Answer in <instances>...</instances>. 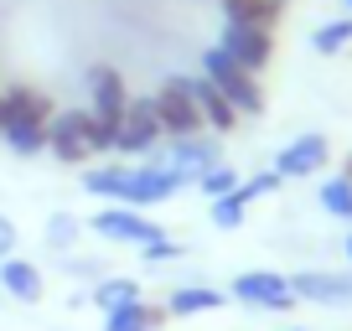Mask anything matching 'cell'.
I'll return each instance as SVG.
<instances>
[{"label":"cell","instance_id":"24","mask_svg":"<svg viewBox=\"0 0 352 331\" xmlns=\"http://www.w3.org/2000/svg\"><path fill=\"white\" fill-rule=\"evenodd\" d=\"M197 181H202V192H208V197H228V192L239 187V176H233L228 166H208Z\"/></svg>","mask_w":352,"mask_h":331},{"label":"cell","instance_id":"31","mask_svg":"<svg viewBox=\"0 0 352 331\" xmlns=\"http://www.w3.org/2000/svg\"><path fill=\"white\" fill-rule=\"evenodd\" d=\"M342 249H347V259H352V238H347V243H342Z\"/></svg>","mask_w":352,"mask_h":331},{"label":"cell","instance_id":"19","mask_svg":"<svg viewBox=\"0 0 352 331\" xmlns=\"http://www.w3.org/2000/svg\"><path fill=\"white\" fill-rule=\"evenodd\" d=\"M135 300H140V285H135V279H99V285H94V306H99L104 316L135 306Z\"/></svg>","mask_w":352,"mask_h":331},{"label":"cell","instance_id":"12","mask_svg":"<svg viewBox=\"0 0 352 331\" xmlns=\"http://www.w3.org/2000/svg\"><path fill=\"white\" fill-rule=\"evenodd\" d=\"M187 83V93H192V104H197V114H202V124H212L218 135H228L233 124H239V109H233L228 99H223L218 89H212L208 78H182Z\"/></svg>","mask_w":352,"mask_h":331},{"label":"cell","instance_id":"16","mask_svg":"<svg viewBox=\"0 0 352 331\" xmlns=\"http://www.w3.org/2000/svg\"><path fill=\"white\" fill-rule=\"evenodd\" d=\"M0 290L32 306V300H42V269L26 259H0Z\"/></svg>","mask_w":352,"mask_h":331},{"label":"cell","instance_id":"14","mask_svg":"<svg viewBox=\"0 0 352 331\" xmlns=\"http://www.w3.org/2000/svg\"><path fill=\"white\" fill-rule=\"evenodd\" d=\"M223 21L228 26H254V32H270L280 21V0H218Z\"/></svg>","mask_w":352,"mask_h":331},{"label":"cell","instance_id":"29","mask_svg":"<svg viewBox=\"0 0 352 331\" xmlns=\"http://www.w3.org/2000/svg\"><path fill=\"white\" fill-rule=\"evenodd\" d=\"M6 119H11V109H6V99H0V130H6Z\"/></svg>","mask_w":352,"mask_h":331},{"label":"cell","instance_id":"32","mask_svg":"<svg viewBox=\"0 0 352 331\" xmlns=\"http://www.w3.org/2000/svg\"><path fill=\"white\" fill-rule=\"evenodd\" d=\"M280 5H285V0H280Z\"/></svg>","mask_w":352,"mask_h":331},{"label":"cell","instance_id":"10","mask_svg":"<svg viewBox=\"0 0 352 331\" xmlns=\"http://www.w3.org/2000/svg\"><path fill=\"white\" fill-rule=\"evenodd\" d=\"M88 109L94 114H109V119H124L130 114V89H124V78L114 73V67H94L88 73Z\"/></svg>","mask_w":352,"mask_h":331},{"label":"cell","instance_id":"1","mask_svg":"<svg viewBox=\"0 0 352 331\" xmlns=\"http://www.w3.org/2000/svg\"><path fill=\"white\" fill-rule=\"evenodd\" d=\"M83 187L94 192V197L124 202V207H155V202L176 197V187H187V181L155 161V166H99V171L88 166V171H83Z\"/></svg>","mask_w":352,"mask_h":331},{"label":"cell","instance_id":"33","mask_svg":"<svg viewBox=\"0 0 352 331\" xmlns=\"http://www.w3.org/2000/svg\"><path fill=\"white\" fill-rule=\"evenodd\" d=\"M347 5H352V0H347Z\"/></svg>","mask_w":352,"mask_h":331},{"label":"cell","instance_id":"17","mask_svg":"<svg viewBox=\"0 0 352 331\" xmlns=\"http://www.w3.org/2000/svg\"><path fill=\"white\" fill-rule=\"evenodd\" d=\"M218 306H223V290H208V285H182L166 300L171 316H202V310H218Z\"/></svg>","mask_w":352,"mask_h":331},{"label":"cell","instance_id":"8","mask_svg":"<svg viewBox=\"0 0 352 331\" xmlns=\"http://www.w3.org/2000/svg\"><path fill=\"white\" fill-rule=\"evenodd\" d=\"M155 135H161V124H155V99H130V114H124L120 124V140H114V150L120 155H145L155 145Z\"/></svg>","mask_w":352,"mask_h":331},{"label":"cell","instance_id":"30","mask_svg":"<svg viewBox=\"0 0 352 331\" xmlns=\"http://www.w3.org/2000/svg\"><path fill=\"white\" fill-rule=\"evenodd\" d=\"M342 176H347V181H352V161H347V171H342Z\"/></svg>","mask_w":352,"mask_h":331},{"label":"cell","instance_id":"11","mask_svg":"<svg viewBox=\"0 0 352 331\" xmlns=\"http://www.w3.org/2000/svg\"><path fill=\"white\" fill-rule=\"evenodd\" d=\"M290 295L316 300V306H352V275H296L290 279Z\"/></svg>","mask_w":352,"mask_h":331},{"label":"cell","instance_id":"3","mask_svg":"<svg viewBox=\"0 0 352 331\" xmlns=\"http://www.w3.org/2000/svg\"><path fill=\"white\" fill-rule=\"evenodd\" d=\"M47 150H52L63 166H88L94 161L88 109H52V119H47Z\"/></svg>","mask_w":352,"mask_h":331},{"label":"cell","instance_id":"23","mask_svg":"<svg viewBox=\"0 0 352 331\" xmlns=\"http://www.w3.org/2000/svg\"><path fill=\"white\" fill-rule=\"evenodd\" d=\"M275 187H280V171H259V176L239 181V187H233V192H239V202H243V207H249L254 197H270V192H275Z\"/></svg>","mask_w":352,"mask_h":331},{"label":"cell","instance_id":"9","mask_svg":"<svg viewBox=\"0 0 352 331\" xmlns=\"http://www.w3.org/2000/svg\"><path fill=\"white\" fill-rule=\"evenodd\" d=\"M218 47L243 67V73H259L270 62V32H254V26H223Z\"/></svg>","mask_w":352,"mask_h":331},{"label":"cell","instance_id":"5","mask_svg":"<svg viewBox=\"0 0 352 331\" xmlns=\"http://www.w3.org/2000/svg\"><path fill=\"white\" fill-rule=\"evenodd\" d=\"M94 233H99V238H109V243H135V249L166 238L161 222H151L145 212H135V207H109V212H99V218H94Z\"/></svg>","mask_w":352,"mask_h":331},{"label":"cell","instance_id":"26","mask_svg":"<svg viewBox=\"0 0 352 331\" xmlns=\"http://www.w3.org/2000/svg\"><path fill=\"white\" fill-rule=\"evenodd\" d=\"M78 238V218H67V212H57L52 222H47V243L52 249H67V243Z\"/></svg>","mask_w":352,"mask_h":331},{"label":"cell","instance_id":"18","mask_svg":"<svg viewBox=\"0 0 352 331\" xmlns=\"http://www.w3.org/2000/svg\"><path fill=\"white\" fill-rule=\"evenodd\" d=\"M0 140H6V150H11V155H42V150H47V124L6 119V130H0Z\"/></svg>","mask_w":352,"mask_h":331},{"label":"cell","instance_id":"28","mask_svg":"<svg viewBox=\"0 0 352 331\" xmlns=\"http://www.w3.org/2000/svg\"><path fill=\"white\" fill-rule=\"evenodd\" d=\"M11 243H16V222L0 218V259H11Z\"/></svg>","mask_w":352,"mask_h":331},{"label":"cell","instance_id":"27","mask_svg":"<svg viewBox=\"0 0 352 331\" xmlns=\"http://www.w3.org/2000/svg\"><path fill=\"white\" fill-rule=\"evenodd\" d=\"M145 259H182V243H171V238H155V243H145Z\"/></svg>","mask_w":352,"mask_h":331},{"label":"cell","instance_id":"2","mask_svg":"<svg viewBox=\"0 0 352 331\" xmlns=\"http://www.w3.org/2000/svg\"><path fill=\"white\" fill-rule=\"evenodd\" d=\"M202 78H208V83H212V89H218L239 114H264V89H259V78L243 73V67L233 62L223 47H212V52L202 57Z\"/></svg>","mask_w":352,"mask_h":331},{"label":"cell","instance_id":"4","mask_svg":"<svg viewBox=\"0 0 352 331\" xmlns=\"http://www.w3.org/2000/svg\"><path fill=\"white\" fill-rule=\"evenodd\" d=\"M155 124H161V135H171V140H192V135L202 130V114H197V104H192L182 78H171V83L155 93Z\"/></svg>","mask_w":352,"mask_h":331},{"label":"cell","instance_id":"22","mask_svg":"<svg viewBox=\"0 0 352 331\" xmlns=\"http://www.w3.org/2000/svg\"><path fill=\"white\" fill-rule=\"evenodd\" d=\"M347 42H352V16H347V21H327L316 36H311V47H316V52H342Z\"/></svg>","mask_w":352,"mask_h":331},{"label":"cell","instance_id":"20","mask_svg":"<svg viewBox=\"0 0 352 331\" xmlns=\"http://www.w3.org/2000/svg\"><path fill=\"white\" fill-rule=\"evenodd\" d=\"M155 310L145 306V300H135V306H124V310H109V321H104V331H155Z\"/></svg>","mask_w":352,"mask_h":331},{"label":"cell","instance_id":"25","mask_svg":"<svg viewBox=\"0 0 352 331\" xmlns=\"http://www.w3.org/2000/svg\"><path fill=\"white\" fill-rule=\"evenodd\" d=\"M212 222H218V228H239V222H243L239 192H228V197H212Z\"/></svg>","mask_w":352,"mask_h":331},{"label":"cell","instance_id":"21","mask_svg":"<svg viewBox=\"0 0 352 331\" xmlns=\"http://www.w3.org/2000/svg\"><path fill=\"white\" fill-rule=\"evenodd\" d=\"M321 207H327L331 218H347V222H352V181H347V176L321 181Z\"/></svg>","mask_w":352,"mask_h":331},{"label":"cell","instance_id":"15","mask_svg":"<svg viewBox=\"0 0 352 331\" xmlns=\"http://www.w3.org/2000/svg\"><path fill=\"white\" fill-rule=\"evenodd\" d=\"M0 99H6L11 119H26V124H47V119H52V99L36 93V89H26V83H6Z\"/></svg>","mask_w":352,"mask_h":331},{"label":"cell","instance_id":"6","mask_svg":"<svg viewBox=\"0 0 352 331\" xmlns=\"http://www.w3.org/2000/svg\"><path fill=\"white\" fill-rule=\"evenodd\" d=\"M233 295L254 310H290L296 295H290V279L285 275H270V269H249V275L233 279Z\"/></svg>","mask_w":352,"mask_h":331},{"label":"cell","instance_id":"7","mask_svg":"<svg viewBox=\"0 0 352 331\" xmlns=\"http://www.w3.org/2000/svg\"><path fill=\"white\" fill-rule=\"evenodd\" d=\"M327 155H331L327 135H300V140H290L275 155V171H280V181L285 176H316L321 166H327Z\"/></svg>","mask_w":352,"mask_h":331},{"label":"cell","instance_id":"13","mask_svg":"<svg viewBox=\"0 0 352 331\" xmlns=\"http://www.w3.org/2000/svg\"><path fill=\"white\" fill-rule=\"evenodd\" d=\"M161 166H166V171H176L182 181H197L208 166H218V150H212V145H202L197 135H192V140H176L171 155H166Z\"/></svg>","mask_w":352,"mask_h":331}]
</instances>
